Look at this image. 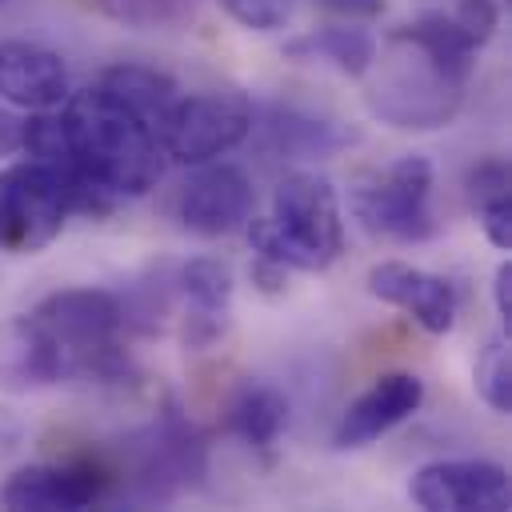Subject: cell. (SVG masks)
Returning a JSON list of instances; mask_svg holds the SVG:
<instances>
[{
  "instance_id": "obj_1",
  "label": "cell",
  "mask_w": 512,
  "mask_h": 512,
  "mask_svg": "<svg viewBox=\"0 0 512 512\" xmlns=\"http://www.w3.org/2000/svg\"><path fill=\"white\" fill-rule=\"evenodd\" d=\"M64 160L48 164L68 184L72 212L104 216L120 196H144L164 172L160 124L100 80L60 104Z\"/></svg>"
},
{
  "instance_id": "obj_2",
  "label": "cell",
  "mask_w": 512,
  "mask_h": 512,
  "mask_svg": "<svg viewBox=\"0 0 512 512\" xmlns=\"http://www.w3.org/2000/svg\"><path fill=\"white\" fill-rule=\"evenodd\" d=\"M472 64V52L444 44L420 24H404L368 64L364 104L400 132H436L460 112Z\"/></svg>"
},
{
  "instance_id": "obj_3",
  "label": "cell",
  "mask_w": 512,
  "mask_h": 512,
  "mask_svg": "<svg viewBox=\"0 0 512 512\" xmlns=\"http://www.w3.org/2000/svg\"><path fill=\"white\" fill-rule=\"evenodd\" d=\"M256 256L288 272H324L344 252V212L336 188L316 172H292L272 192V212L244 224Z\"/></svg>"
},
{
  "instance_id": "obj_4",
  "label": "cell",
  "mask_w": 512,
  "mask_h": 512,
  "mask_svg": "<svg viewBox=\"0 0 512 512\" xmlns=\"http://www.w3.org/2000/svg\"><path fill=\"white\" fill-rule=\"evenodd\" d=\"M32 316L44 324L52 344L64 360V380H96V384H124L132 376V360L120 348L124 312L120 296L108 288H64L44 296Z\"/></svg>"
},
{
  "instance_id": "obj_5",
  "label": "cell",
  "mask_w": 512,
  "mask_h": 512,
  "mask_svg": "<svg viewBox=\"0 0 512 512\" xmlns=\"http://www.w3.org/2000/svg\"><path fill=\"white\" fill-rule=\"evenodd\" d=\"M348 208L364 232L396 244H420L436 236L432 216V160L428 156H400L380 172H368L352 184Z\"/></svg>"
},
{
  "instance_id": "obj_6",
  "label": "cell",
  "mask_w": 512,
  "mask_h": 512,
  "mask_svg": "<svg viewBox=\"0 0 512 512\" xmlns=\"http://www.w3.org/2000/svg\"><path fill=\"white\" fill-rule=\"evenodd\" d=\"M252 124L256 112L240 88H204L172 100L160 124V144L176 164H208L232 152L252 132Z\"/></svg>"
},
{
  "instance_id": "obj_7",
  "label": "cell",
  "mask_w": 512,
  "mask_h": 512,
  "mask_svg": "<svg viewBox=\"0 0 512 512\" xmlns=\"http://www.w3.org/2000/svg\"><path fill=\"white\" fill-rule=\"evenodd\" d=\"M72 216L68 184L40 160H20L0 172V248L32 256L48 248Z\"/></svg>"
},
{
  "instance_id": "obj_8",
  "label": "cell",
  "mask_w": 512,
  "mask_h": 512,
  "mask_svg": "<svg viewBox=\"0 0 512 512\" xmlns=\"http://www.w3.org/2000/svg\"><path fill=\"white\" fill-rule=\"evenodd\" d=\"M124 456L132 464V480L144 500H168L180 488H192L208 472L204 436L176 408V400H168L160 416L124 444Z\"/></svg>"
},
{
  "instance_id": "obj_9",
  "label": "cell",
  "mask_w": 512,
  "mask_h": 512,
  "mask_svg": "<svg viewBox=\"0 0 512 512\" xmlns=\"http://www.w3.org/2000/svg\"><path fill=\"white\" fill-rule=\"evenodd\" d=\"M408 496L424 512H508L512 484L496 460H432L412 472Z\"/></svg>"
},
{
  "instance_id": "obj_10",
  "label": "cell",
  "mask_w": 512,
  "mask_h": 512,
  "mask_svg": "<svg viewBox=\"0 0 512 512\" xmlns=\"http://www.w3.org/2000/svg\"><path fill=\"white\" fill-rule=\"evenodd\" d=\"M112 476L92 460L24 464L0 484V508L12 512H76L108 496Z\"/></svg>"
},
{
  "instance_id": "obj_11",
  "label": "cell",
  "mask_w": 512,
  "mask_h": 512,
  "mask_svg": "<svg viewBox=\"0 0 512 512\" xmlns=\"http://www.w3.org/2000/svg\"><path fill=\"white\" fill-rule=\"evenodd\" d=\"M256 212V188L236 164H204L176 192V220L196 236H228Z\"/></svg>"
},
{
  "instance_id": "obj_12",
  "label": "cell",
  "mask_w": 512,
  "mask_h": 512,
  "mask_svg": "<svg viewBox=\"0 0 512 512\" xmlns=\"http://www.w3.org/2000/svg\"><path fill=\"white\" fill-rule=\"evenodd\" d=\"M364 280H368V292L376 300L408 312L424 332H432V336L452 332L456 312H460V296H456V284L448 276L404 264V260H380L368 268Z\"/></svg>"
},
{
  "instance_id": "obj_13",
  "label": "cell",
  "mask_w": 512,
  "mask_h": 512,
  "mask_svg": "<svg viewBox=\"0 0 512 512\" xmlns=\"http://www.w3.org/2000/svg\"><path fill=\"white\" fill-rule=\"evenodd\" d=\"M420 404H424V380L416 372H384L340 412L332 428V448L340 452L368 448L372 440L404 424Z\"/></svg>"
},
{
  "instance_id": "obj_14",
  "label": "cell",
  "mask_w": 512,
  "mask_h": 512,
  "mask_svg": "<svg viewBox=\"0 0 512 512\" xmlns=\"http://www.w3.org/2000/svg\"><path fill=\"white\" fill-rule=\"evenodd\" d=\"M172 288L184 296V324L180 340L192 352L212 348L228 332L232 316V268L220 256H192L176 268Z\"/></svg>"
},
{
  "instance_id": "obj_15",
  "label": "cell",
  "mask_w": 512,
  "mask_h": 512,
  "mask_svg": "<svg viewBox=\"0 0 512 512\" xmlns=\"http://www.w3.org/2000/svg\"><path fill=\"white\" fill-rule=\"evenodd\" d=\"M68 68L60 52L32 40H0V100L24 112H48L68 100Z\"/></svg>"
},
{
  "instance_id": "obj_16",
  "label": "cell",
  "mask_w": 512,
  "mask_h": 512,
  "mask_svg": "<svg viewBox=\"0 0 512 512\" xmlns=\"http://www.w3.org/2000/svg\"><path fill=\"white\" fill-rule=\"evenodd\" d=\"M64 380V360L44 324L24 312L0 324V388L32 392Z\"/></svg>"
},
{
  "instance_id": "obj_17",
  "label": "cell",
  "mask_w": 512,
  "mask_h": 512,
  "mask_svg": "<svg viewBox=\"0 0 512 512\" xmlns=\"http://www.w3.org/2000/svg\"><path fill=\"white\" fill-rule=\"evenodd\" d=\"M224 428L252 452H268L288 428V400L268 380H244L224 404Z\"/></svg>"
},
{
  "instance_id": "obj_18",
  "label": "cell",
  "mask_w": 512,
  "mask_h": 512,
  "mask_svg": "<svg viewBox=\"0 0 512 512\" xmlns=\"http://www.w3.org/2000/svg\"><path fill=\"white\" fill-rule=\"evenodd\" d=\"M284 52L292 60H308V64H332L336 72L344 76H364L372 56H376V36L356 28L352 20L348 24H324V28H312L296 40L284 44Z\"/></svg>"
},
{
  "instance_id": "obj_19",
  "label": "cell",
  "mask_w": 512,
  "mask_h": 512,
  "mask_svg": "<svg viewBox=\"0 0 512 512\" xmlns=\"http://www.w3.org/2000/svg\"><path fill=\"white\" fill-rule=\"evenodd\" d=\"M496 20H500V0H436L412 24H420L432 36H440L444 44L464 48V52L476 56L492 40Z\"/></svg>"
},
{
  "instance_id": "obj_20",
  "label": "cell",
  "mask_w": 512,
  "mask_h": 512,
  "mask_svg": "<svg viewBox=\"0 0 512 512\" xmlns=\"http://www.w3.org/2000/svg\"><path fill=\"white\" fill-rule=\"evenodd\" d=\"M264 128H268L272 148L288 152V156H332L336 148L356 140L352 128H340L336 120H324V116H312V112H300L288 104H276L268 112Z\"/></svg>"
},
{
  "instance_id": "obj_21",
  "label": "cell",
  "mask_w": 512,
  "mask_h": 512,
  "mask_svg": "<svg viewBox=\"0 0 512 512\" xmlns=\"http://www.w3.org/2000/svg\"><path fill=\"white\" fill-rule=\"evenodd\" d=\"M100 84L112 88L120 100H128L136 112H144L152 124H164L172 100L180 96L176 80L160 68H148V64H112L100 72Z\"/></svg>"
},
{
  "instance_id": "obj_22",
  "label": "cell",
  "mask_w": 512,
  "mask_h": 512,
  "mask_svg": "<svg viewBox=\"0 0 512 512\" xmlns=\"http://www.w3.org/2000/svg\"><path fill=\"white\" fill-rule=\"evenodd\" d=\"M472 388L496 416L512 412V352H508V336H488L484 340V348H480V356L472 364Z\"/></svg>"
},
{
  "instance_id": "obj_23",
  "label": "cell",
  "mask_w": 512,
  "mask_h": 512,
  "mask_svg": "<svg viewBox=\"0 0 512 512\" xmlns=\"http://www.w3.org/2000/svg\"><path fill=\"white\" fill-rule=\"evenodd\" d=\"M92 4L128 28H176L196 16V0H92Z\"/></svg>"
},
{
  "instance_id": "obj_24",
  "label": "cell",
  "mask_w": 512,
  "mask_h": 512,
  "mask_svg": "<svg viewBox=\"0 0 512 512\" xmlns=\"http://www.w3.org/2000/svg\"><path fill=\"white\" fill-rule=\"evenodd\" d=\"M240 28L248 32H276L288 24L296 0H216Z\"/></svg>"
},
{
  "instance_id": "obj_25",
  "label": "cell",
  "mask_w": 512,
  "mask_h": 512,
  "mask_svg": "<svg viewBox=\"0 0 512 512\" xmlns=\"http://www.w3.org/2000/svg\"><path fill=\"white\" fill-rule=\"evenodd\" d=\"M464 188H468V204L476 208L480 200H492V196H512V176H508V164L500 156H484L468 168L464 176Z\"/></svg>"
},
{
  "instance_id": "obj_26",
  "label": "cell",
  "mask_w": 512,
  "mask_h": 512,
  "mask_svg": "<svg viewBox=\"0 0 512 512\" xmlns=\"http://www.w3.org/2000/svg\"><path fill=\"white\" fill-rule=\"evenodd\" d=\"M476 216H480L484 236H488L500 252H508V248H512V196L480 200V204H476Z\"/></svg>"
},
{
  "instance_id": "obj_27",
  "label": "cell",
  "mask_w": 512,
  "mask_h": 512,
  "mask_svg": "<svg viewBox=\"0 0 512 512\" xmlns=\"http://www.w3.org/2000/svg\"><path fill=\"white\" fill-rule=\"evenodd\" d=\"M248 272H252V284L260 292H268V296H280L288 288V268L276 264V260H268V256H252V268Z\"/></svg>"
},
{
  "instance_id": "obj_28",
  "label": "cell",
  "mask_w": 512,
  "mask_h": 512,
  "mask_svg": "<svg viewBox=\"0 0 512 512\" xmlns=\"http://www.w3.org/2000/svg\"><path fill=\"white\" fill-rule=\"evenodd\" d=\"M492 300H496V312L504 320V328L512 324V260H504L492 276Z\"/></svg>"
},
{
  "instance_id": "obj_29",
  "label": "cell",
  "mask_w": 512,
  "mask_h": 512,
  "mask_svg": "<svg viewBox=\"0 0 512 512\" xmlns=\"http://www.w3.org/2000/svg\"><path fill=\"white\" fill-rule=\"evenodd\" d=\"M324 8L348 16V20H368V16H380L384 12V0H320Z\"/></svg>"
},
{
  "instance_id": "obj_30",
  "label": "cell",
  "mask_w": 512,
  "mask_h": 512,
  "mask_svg": "<svg viewBox=\"0 0 512 512\" xmlns=\"http://www.w3.org/2000/svg\"><path fill=\"white\" fill-rule=\"evenodd\" d=\"M20 440H24V420H20L12 408H4V404H0V452L16 448Z\"/></svg>"
},
{
  "instance_id": "obj_31",
  "label": "cell",
  "mask_w": 512,
  "mask_h": 512,
  "mask_svg": "<svg viewBox=\"0 0 512 512\" xmlns=\"http://www.w3.org/2000/svg\"><path fill=\"white\" fill-rule=\"evenodd\" d=\"M0 4H4V0H0Z\"/></svg>"
}]
</instances>
